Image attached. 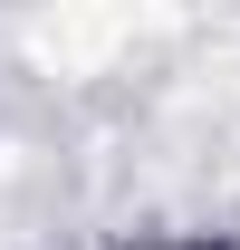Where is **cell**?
I'll return each instance as SVG.
<instances>
[{"label": "cell", "instance_id": "cell-1", "mask_svg": "<svg viewBox=\"0 0 240 250\" xmlns=\"http://www.w3.org/2000/svg\"><path fill=\"white\" fill-rule=\"evenodd\" d=\"M182 250H231V241H182Z\"/></svg>", "mask_w": 240, "mask_h": 250}]
</instances>
